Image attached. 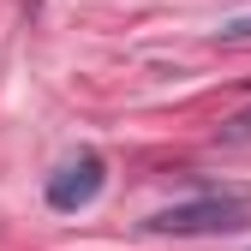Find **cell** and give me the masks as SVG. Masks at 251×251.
Listing matches in <instances>:
<instances>
[{
    "instance_id": "obj_1",
    "label": "cell",
    "mask_w": 251,
    "mask_h": 251,
    "mask_svg": "<svg viewBox=\"0 0 251 251\" xmlns=\"http://www.w3.org/2000/svg\"><path fill=\"white\" fill-rule=\"evenodd\" d=\"M150 233H174V239H203V233H245L251 227V192L227 185V192H203L192 203H174V209H155Z\"/></svg>"
},
{
    "instance_id": "obj_2",
    "label": "cell",
    "mask_w": 251,
    "mask_h": 251,
    "mask_svg": "<svg viewBox=\"0 0 251 251\" xmlns=\"http://www.w3.org/2000/svg\"><path fill=\"white\" fill-rule=\"evenodd\" d=\"M102 179H108V162H102L96 150H78L72 162L60 168L54 179H48V203L72 215V209H84V203H96V192H102Z\"/></svg>"
},
{
    "instance_id": "obj_3",
    "label": "cell",
    "mask_w": 251,
    "mask_h": 251,
    "mask_svg": "<svg viewBox=\"0 0 251 251\" xmlns=\"http://www.w3.org/2000/svg\"><path fill=\"white\" fill-rule=\"evenodd\" d=\"M222 138H227V144H251V114L227 120V126H222Z\"/></svg>"
}]
</instances>
